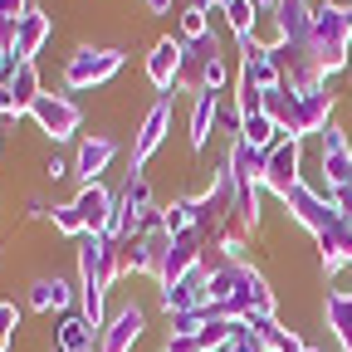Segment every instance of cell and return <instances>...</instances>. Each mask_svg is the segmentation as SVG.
Here are the masks:
<instances>
[{
    "label": "cell",
    "instance_id": "30",
    "mask_svg": "<svg viewBox=\"0 0 352 352\" xmlns=\"http://www.w3.org/2000/svg\"><path fill=\"white\" fill-rule=\"evenodd\" d=\"M166 352H206L196 338H166Z\"/></svg>",
    "mask_w": 352,
    "mask_h": 352
},
{
    "label": "cell",
    "instance_id": "21",
    "mask_svg": "<svg viewBox=\"0 0 352 352\" xmlns=\"http://www.w3.org/2000/svg\"><path fill=\"white\" fill-rule=\"evenodd\" d=\"M69 303H74V284L59 274L30 284V308H39V314H69Z\"/></svg>",
    "mask_w": 352,
    "mask_h": 352
},
{
    "label": "cell",
    "instance_id": "14",
    "mask_svg": "<svg viewBox=\"0 0 352 352\" xmlns=\"http://www.w3.org/2000/svg\"><path fill=\"white\" fill-rule=\"evenodd\" d=\"M240 83L259 88V94H270V88H279V83H284V69L274 64V54L264 50V44L240 39Z\"/></svg>",
    "mask_w": 352,
    "mask_h": 352
},
{
    "label": "cell",
    "instance_id": "5",
    "mask_svg": "<svg viewBox=\"0 0 352 352\" xmlns=\"http://www.w3.org/2000/svg\"><path fill=\"white\" fill-rule=\"evenodd\" d=\"M314 50H318V69L338 74L352 59V6H333L318 0L314 6Z\"/></svg>",
    "mask_w": 352,
    "mask_h": 352
},
{
    "label": "cell",
    "instance_id": "22",
    "mask_svg": "<svg viewBox=\"0 0 352 352\" xmlns=\"http://www.w3.org/2000/svg\"><path fill=\"white\" fill-rule=\"evenodd\" d=\"M215 118H220V94H196L191 98V152H201L206 142H210V127H215Z\"/></svg>",
    "mask_w": 352,
    "mask_h": 352
},
{
    "label": "cell",
    "instance_id": "27",
    "mask_svg": "<svg viewBox=\"0 0 352 352\" xmlns=\"http://www.w3.org/2000/svg\"><path fill=\"white\" fill-rule=\"evenodd\" d=\"M215 352H270V347L259 342V333H254L250 323H240V328H235V338H230L226 347H215Z\"/></svg>",
    "mask_w": 352,
    "mask_h": 352
},
{
    "label": "cell",
    "instance_id": "19",
    "mask_svg": "<svg viewBox=\"0 0 352 352\" xmlns=\"http://www.w3.org/2000/svg\"><path fill=\"white\" fill-rule=\"evenodd\" d=\"M323 318H328V333H333L338 352H352V289H333L328 294Z\"/></svg>",
    "mask_w": 352,
    "mask_h": 352
},
{
    "label": "cell",
    "instance_id": "10",
    "mask_svg": "<svg viewBox=\"0 0 352 352\" xmlns=\"http://www.w3.org/2000/svg\"><path fill=\"white\" fill-rule=\"evenodd\" d=\"M166 132H171V94L157 98V103L147 108V118H142V127H138V138H132V152H127L132 171H142V166L152 162V152L166 142Z\"/></svg>",
    "mask_w": 352,
    "mask_h": 352
},
{
    "label": "cell",
    "instance_id": "35",
    "mask_svg": "<svg viewBox=\"0 0 352 352\" xmlns=\"http://www.w3.org/2000/svg\"><path fill=\"white\" fill-rule=\"evenodd\" d=\"M303 352H318V347H308V342H303Z\"/></svg>",
    "mask_w": 352,
    "mask_h": 352
},
{
    "label": "cell",
    "instance_id": "31",
    "mask_svg": "<svg viewBox=\"0 0 352 352\" xmlns=\"http://www.w3.org/2000/svg\"><path fill=\"white\" fill-rule=\"evenodd\" d=\"M44 176H50V182H64V176H69V166H64V162H59V157H54V162H50V166H44Z\"/></svg>",
    "mask_w": 352,
    "mask_h": 352
},
{
    "label": "cell",
    "instance_id": "29",
    "mask_svg": "<svg viewBox=\"0 0 352 352\" xmlns=\"http://www.w3.org/2000/svg\"><path fill=\"white\" fill-rule=\"evenodd\" d=\"M333 206H338V210H342V220H347V230H352V182H347V186H338V191H333Z\"/></svg>",
    "mask_w": 352,
    "mask_h": 352
},
{
    "label": "cell",
    "instance_id": "26",
    "mask_svg": "<svg viewBox=\"0 0 352 352\" xmlns=\"http://www.w3.org/2000/svg\"><path fill=\"white\" fill-rule=\"evenodd\" d=\"M50 226H54L59 235H69V240H78V235H83V220H78V210H74V206H54V210H50Z\"/></svg>",
    "mask_w": 352,
    "mask_h": 352
},
{
    "label": "cell",
    "instance_id": "2",
    "mask_svg": "<svg viewBox=\"0 0 352 352\" xmlns=\"http://www.w3.org/2000/svg\"><path fill=\"white\" fill-rule=\"evenodd\" d=\"M289 215H294V226H303L308 235L318 240V254H323V270H342V264H352V230H347V220L342 210L333 206V196H323L318 186H308L298 182L289 196H284Z\"/></svg>",
    "mask_w": 352,
    "mask_h": 352
},
{
    "label": "cell",
    "instance_id": "34",
    "mask_svg": "<svg viewBox=\"0 0 352 352\" xmlns=\"http://www.w3.org/2000/svg\"><path fill=\"white\" fill-rule=\"evenodd\" d=\"M0 147H6V127H0Z\"/></svg>",
    "mask_w": 352,
    "mask_h": 352
},
{
    "label": "cell",
    "instance_id": "24",
    "mask_svg": "<svg viewBox=\"0 0 352 352\" xmlns=\"http://www.w3.org/2000/svg\"><path fill=\"white\" fill-rule=\"evenodd\" d=\"M226 25H230V34H235V44L240 39H254V25H259V10H254V0H226Z\"/></svg>",
    "mask_w": 352,
    "mask_h": 352
},
{
    "label": "cell",
    "instance_id": "12",
    "mask_svg": "<svg viewBox=\"0 0 352 352\" xmlns=\"http://www.w3.org/2000/svg\"><path fill=\"white\" fill-rule=\"evenodd\" d=\"M142 328H147V314L138 303H122L118 314L103 323V333H98V352H132L142 342Z\"/></svg>",
    "mask_w": 352,
    "mask_h": 352
},
{
    "label": "cell",
    "instance_id": "20",
    "mask_svg": "<svg viewBox=\"0 0 352 352\" xmlns=\"http://www.w3.org/2000/svg\"><path fill=\"white\" fill-rule=\"evenodd\" d=\"M264 157H270V152H254L250 142H230V157H226V171L235 176V182L240 186H259L264 182Z\"/></svg>",
    "mask_w": 352,
    "mask_h": 352
},
{
    "label": "cell",
    "instance_id": "13",
    "mask_svg": "<svg viewBox=\"0 0 352 352\" xmlns=\"http://www.w3.org/2000/svg\"><path fill=\"white\" fill-rule=\"evenodd\" d=\"M318 138H323V157H318V162H323V191L333 196L338 186L352 182V147H347V132L333 127V122L318 132Z\"/></svg>",
    "mask_w": 352,
    "mask_h": 352
},
{
    "label": "cell",
    "instance_id": "1",
    "mask_svg": "<svg viewBox=\"0 0 352 352\" xmlns=\"http://www.w3.org/2000/svg\"><path fill=\"white\" fill-rule=\"evenodd\" d=\"M210 264V303L206 314L210 318H235L250 323L259 314H274V289L264 284V274L254 270L250 259H206Z\"/></svg>",
    "mask_w": 352,
    "mask_h": 352
},
{
    "label": "cell",
    "instance_id": "17",
    "mask_svg": "<svg viewBox=\"0 0 352 352\" xmlns=\"http://www.w3.org/2000/svg\"><path fill=\"white\" fill-rule=\"evenodd\" d=\"M54 34V15H44V10H25V20L15 25V59L34 64V54L44 50V39Z\"/></svg>",
    "mask_w": 352,
    "mask_h": 352
},
{
    "label": "cell",
    "instance_id": "32",
    "mask_svg": "<svg viewBox=\"0 0 352 352\" xmlns=\"http://www.w3.org/2000/svg\"><path fill=\"white\" fill-rule=\"evenodd\" d=\"M147 15H171V0H142Z\"/></svg>",
    "mask_w": 352,
    "mask_h": 352
},
{
    "label": "cell",
    "instance_id": "16",
    "mask_svg": "<svg viewBox=\"0 0 352 352\" xmlns=\"http://www.w3.org/2000/svg\"><path fill=\"white\" fill-rule=\"evenodd\" d=\"M113 157H118V142H113V138H103V132H94V138H83V142H78L74 176H78L83 186H94V182H103V171L113 166Z\"/></svg>",
    "mask_w": 352,
    "mask_h": 352
},
{
    "label": "cell",
    "instance_id": "4",
    "mask_svg": "<svg viewBox=\"0 0 352 352\" xmlns=\"http://www.w3.org/2000/svg\"><path fill=\"white\" fill-rule=\"evenodd\" d=\"M176 88L186 94H226L230 88V69H226V54H220L215 34L206 39H182V74H176Z\"/></svg>",
    "mask_w": 352,
    "mask_h": 352
},
{
    "label": "cell",
    "instance_id": "18",
    "mask_svg": "<svg viewBox=\"0 0 352 352\" xmlns=\"http://www.w3.org/2000/svg\"><path fill=\"white\" fill-rule=\"evenodd\" d=\"M54 342H59V352H98V328L83 318V308H69L54 328Z\"/></svg>",
    "mask_w": 352,
    "mask_h": 352
},
{
    "label": "cell",
    "instance_id": "8",
    "mask_svg": "<svg viewBox=\"0 0 352 352\" xmlns=\"http://www.w3.org/2000/svg\"><path fill=\"white\" fill-rule=\"evenodd\" d=\"M30 118L39 122L44 138H54V142L74 138L78 122H83V113H78V103H74L69 94H39V98H34V108H30Z\"/></svg>",
    "mask_w": 352,
    "mask_h": 352
},
{
    "label": "cell",
    "instance_id": "6",
    "mask_svg": "<svg viewBox=\"0 0 352 352\" xmlns=\"http://www.w3.org/2000/svg\"><path fill=\"white\" fill-rule=\"evenodd\" d=\"M122 69V50H108V44H83L64 59V88L69 94H88V88H103L113 74Z\"/></svg>",
    "mask_w": 352,
    "mask_h": 352
},
{
    "label": "cell",
    "instance_id": "3",
    "mask_svg": "<svg viewBox=\"0 0 352 352\" xmlns=\"http://www.w3.org/2000/svg\"><path fill=\"white\" fill-rule=\"evenodd\" d=\"M333 108H338V94H333L328 78L318 88H289V83H279V88L264 94V113L274 118V127L284 132V138H298V142L314 138V132H323L328 118H333Z\"/></svg>",
    "mask_w": 352,
    "mask_h": 352
},
{
    "label": "cell",
    "instance_id": "15",
    "mask_svg": "<svg viewBox=\"0 0 352 352\" xmlns=\"http://www.w3.org/2000/svg\"><path fill=\"white\" fill-rule=\"evenodd\" d=\"M176 74H182V39L162 34L152 44V54H147V83L166 98V94H176Z\"/></svg>",
    "mask_w": 352,
    "mask_h": 352
},
{
    "label": "cell",
    "instance_id": "23",
    "mask_svg": "<svg viewBox=\"0 0 352 352\" xmlns=\"http://www.w3.org/2000/svg\"><path fill=\"white\" fill-rule=\"evenodd\" d=\"M250 328L259 333V342L270 347V352H303V338H298L294 328H284L274 314H259V318H250Z\"/></svg>",
    "mask_w": 352,
    "mask_h": 352
},
{
    "label": "cell",
    "instance_id": "33",
    "mask_svg": "<svg viewBox=\"0 0 352 352\" xmlns=\"http://www.w3.org/2000/svg\"><path fill=\"white\" fill-rule=\"evenodd\" d=\"M0 352H10V338H0Z\"/></svg>",
    "mask_w": 352,
    "mask_h": 352
},
{
    "label": "cell",
    "instance_id": "7",
    "mask_svg": "<svg viewBox=\"0 0 352 352\" xmlns=\"http://www.w3.org/2000/svg\"><path fill=\"white\" fill-rule=\"evenodd\" d=\"M298 182H303V142L298 138H284L279 147H270V157H264V182L259 186L284 201Z\"/></svg>",
    "mask_w": 352,
    "mask_h": 352
},
{
    "label": "cell",
    "instance_id": "25",
    "mask_svg": "<svg viewBox=\"0 0 352 352\" xmlns=\"http://www.w3.org/2000/svg\"><path fill=\"white\" fill-rule=\"evenodd\" d=\"M206 34H215V30H210V10L186 6V10H182V39H206Z\"/></svg>",
    "mask_w": 352,
    "mask_h": 352
},
{
    "label": "cell",
    "instance_id": "11",
    "mask_svg": "<svg viewBox=\"0 0 352 352\" xmlns=\"http://www.w3.org/2000/svg\"><path fill=\"white\" fill-rule=\"evenodd\" d=\"M206 303H210V264L191 270L182 284L162 289V308H166V318H182V314H206Z\"/></svg>",
    "mask_w": 352,
    "mask_h": 352
},
{
    "label": "cell",
    "instance_id": "36",
    "mask_svg": "<svg viewBox=\"0 0 352 352\" xmlns=\"http://www.w3.org/2000/svg\"><path fill=\"white\" fill-rule=\"evenodd\" d=\"M347 69H352V59H347Z\"/></svg>",
    "mask_w": 352,
    "mask_h": 352
},
{
    "label": "cell",
    "instance_id": "28",
    "mask_svg": "<svg viewBox=\"0 0 352 352\" xmlns=\"http://www.w3.org/2000/svg\"><path fill=\"white\" fill-rule=\"evenodd\" d=\"M20 328V308L15 303H0V338H10Z\"/></svg>",
    "mask_w": 352,
    "mask_h": 352
},
{
    "label": "cell",
    "instance_id": "9",
    "mask_svg": "<svg viewBox=\"0 0 352 352\" xmlns=\"http://www.w3.org/2000/svg\"><path fill=\"white\" fill-rule=\"evenodd\" d=\"M69 206H74V210H78V220H83V235H113V220H118V196H113L103 182L78 186V196H74Z\"/></svg>",
    "mask_w": 352,
    "mask_h": 352
}]
</instances>
